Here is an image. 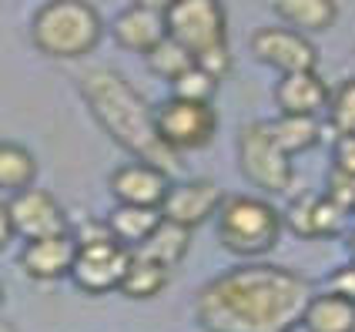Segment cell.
I'll return each instance as SVG.
<instances>
[{
	"instance_id": "obj_11",
	"label": "cell",
	"mask_w": 355,
	"mask_h": 332,
	"mask_svg": "<svg viewBox=\"0 0 355 332\" xmlns=\"http://www.w3.org/2000/svg\"><path fill=\"white\" fill-rule=\"evenodd\" d=\"M225 201V192L211 178H195V181H171L168 195L161 201V215L168 222H178L184 229H198L208 218L218 215Z\"/></svg>"
},
{
	"instance_id": "obj_30",
	"label": "cell",
	"mask_w": 355,
	"mask_h": 332,
	"mask_svg": "<svg viewBox=\"0 0 355 332\" xmlns=\"http://www.w3.org/2000/svg\"><path fill=\"white\" fill-rule=\"evenodd\" d=\"M14 238V225H10V215H7V201H0V252L10 245Z\"/></svg>"
},
{
	"instance_id": "obj_13",
	"label": "cell",
	"mask_w": 355,
	"mask_h": 332,
	"mask_svg": "<svg viewBox=\"0 0 355 332\" xmlns=\"http://www.w3.org/2000/svg\"><path fill=\"white\" fill-rule=\"evenodd\" d=\"M107 188L114 201L121 205H151L161 208V201L171 188V175L158 168V165H148V161H128L111 172L107 178Z\"/></svg>"
},
{
	"instance_id": "obj_10",
	"label": "cell",
	"mask_w": 355,
	"mask_h": 332,
	"mask_svg": "<svg viewBox=\"0 0 355 332\" xmlns=\"http://www.w3.org/2000/svg\"><path fill=\"white\" fill-rule=\"evenodd\" d=\"M252 54L261 64L275 67L278 74L292 71H315L318 51L309 40V34L292 31V27H258L252 34Z\"/></svg>"
},
{
	"instance_id": "obj_33",
	"label": "cell",
	"mask_w": 355,
	"mask_h": 332,
	"mask_svg": "<svg viewBox=\"0 0 355 332\" xmlns=\"http://www.w3.org/2000/svg\"><path fill=\"white\" fill-rule=\"evenodd\" d=\"M349 252H352V258H355V232L349 235Z\"/></svg>"
},
{
	"instance_id": "obj_1",
	"label": "cell",
	"mask_w": 355,
	"mask_h": 332,
	"mask_svg": "<svg viewBox=\"0 0 355 332\" xmlns=\"http://www.w3.org/2000/svg\"><path fill=\"white\" fill-rule=\"evenodd\" d=\"M312 299L305 275L252 262L211 279L195 295V319L205 332H292Z\"/></svg>"
},
{
	"instance_id": "obj_18",
	"label": "cell",
	"mask_w": 355,
	"mask_h": 332,
	"mask_svg": "<svg viewBox=\"0 0 355 332\" xmlns=\"http://www.w3.org/2000/svg\"><path fill=\"white\" fill-rule=\"evenodd\" d=\"M275 17H282L292 31L302 34H322L338 17L336 0H268Z\"/></svg>"
},
{
	"instance_id": "obj_19",
	"label": "cell",
	"mask_w": 355,
	"mask_h": 332,
	"mask_svg": "<svg viewBox=\"0 0 355 332\" xmlns=\"http://www.w3.org/2000/svg\"><path fill=\"white\" fill-rule=\"evenodd\" d=\"M188 249H191V229L161 218L158 229L148 235L138 249H131V252L144 255V258L158 262V265H164V269H175V265H181V258L188 255Z\"/></svg>"
},
{
	"instance_id": "obj_29",
	"label": "cell",
	"mask_w": 355,
	"mask_h": 332,
	"mask_svg": "<svg viewBox=\"0 0 355 332\" xmlns=\"http://www.w3.org/2000/svg\"><path fill=\"white\" fill-rule=\"evenodd\" d=\"M329 289L355 302V258L349 262V265H342V269H336V272H332V279H329Z\"/></svg>"
},
{
	"instance_id": "obj_36",
	"label": "cell",
	"mask_w": 355,
	"mask_h": 332,
	"mask_svg": "<svg viewBox=\"0 0 355 332\" xmlns=\"http://www.w3.org/2000/svg\"><path fill=\"white\" fill-rule=\"evenodd\" d=\"M352 212H355V208H352Z\"/></svg>"
},
{
	"instance_id": "obj_26",
	"label": "cell",
	"mask_w": 355,
	"mask_h": 332,
	"mask_svg": "<svg viewBox=\"0 0 355 332\" xmlns=\"http://www.w3.org/2000/svg\"><path fill=\"white\" fill-rule=\"evenodd\" d=\"M325 111H329V121L338 135H355V78H349L332 91Z\"/></svg>"
},
{
	"instance_id": "obj_8",
	"label": "cell",
	"mask_w": 355,
	"mask_h": 332,
	"mask_svg": "<svg viewBox=\"0 0 355 332\" xmlns=\"http://www.w3.org/2000/svg\"><path fill=\"white\" fill-rule=\"evenodd\" d=\"M131 265V249L121 245L118 238H98L78 245L74 265H71V282L84 295H107L121 289V279Z\"/></svg>"
},
{
	"instance_id": "obj_4",
	"label": "cell",
	"mask_w": 355,
	"mask_h": 332,
	"mask_svg": "<svg viewBox=\"0 0 355 332\" xmlns=\"http://www.w3.org/2000/svg\"><path fill=\"white\" fill-rule=\"evenodd\" d=\"M218 242L238 258H261L278 245L285 218L272 201L255 195H225L218 208Z\"/></svg>"
},
{
	"instance_id": "obj_23",
	"label": "cell",
	"mask_w": 355,
	"mask_h": 332,
	"mask_svg": "<svg viewBox=\"0 0 355 332\" xmlns=\"http://www.w3.org/2000/svg\"><path fill=\"white\" fill-rule=\"evenodd\" d=\"M37 178V158L31 148L17 141H0V192H20L31 188Z\"/></svg>"
},
{
	"instance_id": "obj_7",
	"label": "cell",
	"mask_w": 355,
	"mask_h": 332,
	"mask_svg": "<svg viewBox=\"0 0 355 332\" xmlns=\"http://www.w3.org/2000/svg\"><path fill=\"white\" fill-rule=\"evenodd\" d=\"M155 124H158L161 141L181 155V151H198L215 141L218 131V111L211 101H184L171 98L155 108Z\"/></svg>"
},
{
	"instance_id": "obj_5",
	"label": "cell",
	"mask_w": 355,
	"mask_h": 332,
	"mask_svg": "<svg viewBox=\"0 0 355 332\" xmlns=\"http://www.w3.org/2000/svg\"><path fill=\"white\" fill-rule=\"evenodd\" d=\"M238 168L265 195H288L295 185L292 155L278 148L268 121H252L238 128Z\"/></svg>"
},
{
	"instance_id": "obj_12",
	"label": "cell",
	"mask_w": 355,
	"mask_h": 332,
	"mask_svg": "<svg viewBox=\"0 0 355 332\" xmlns=\"http://www.w3.org/2000/svg\"><path fill=\"white\" fill-rule=\"evenodd\" d=\"M74 255H78V238L71 232H60V235H44V238L24 242L17 262L27 279H34V282H58V279L71 275Z\"/></svg>"
},
{
	"instance_id": "obj_24",
	"label": "cell",
	"mask_w": 355,
	"mask_h": 332,
	"mask_svg": "<svg viewBox=\"0 0 355 332\" xmlns=\"http://www.w3.org/2000/svg\"><path fill=\"white\" fill-rule=\"evenodd\" d=\"M144 64H148V71H151L155 78H161V81H168V84H171V81L181 78V74L195 64V54H191L188 47H181L175 38H168V34H164V38H161L158 44L144 54Z\"/></svg>"
},
{
	"instance_id": "obj_17",
	"label": "cell",
	"mask_w": 355,
	"mask_h": 332,
	"mask_svg": "<svg viewBox=\"0 0 355 332\" xmlns=\"http://www.w3.org/2000/svg\"><path fill=\"white\" fill-rule=\"evenodd\" d=\"M302 329L305 332H355V302L338 292H322L309 299L302 313Z\"/></svg>"
},
{
	"instance_id": "obj_34",
	"label": "cell",
	"mask_w": 355,
	"mask_h": 332,
	"mask_svg": "<svg viewBox=\"0 0 355 332\" xmlns=\"http://www.w3.org/2000/svg\"><path fill=\"white\" fill-rule=\"evenodd\" d=\"M0 306H3V282H0Z\"/></svg>"
},
{
	"instance_id": "obj_22",
	"label": "cell",
	"mask_w": 355,
	"mask_h": 332,
	"mask_svg": "<svg viewBox=\"0 0 355 332\" xmlns=\"http://www.w3.org/2000/svg\"><path fill=\"white\" fill-rule=\"evenodd\" d=\"M268 131L278 141V148L292 158L302 151H312L322 141V124H318V117L309 115H278L275 121H268Z\"/></svg>"
},
{
	"instance_id": "obj_31",
	"label": "cell",
	"mask_w": 355,
	"mask_h": 332,
	"mask_svg": "<svg viewBox=\"0 0 355 332\" xmlns=\"http://www.w3.org/2000/svg\"><path fill=\"white\" fill-rule=\"evenodd\" d=\"M135 3H138V7H144V10H155V14H164V10H168V7H171L175 0H135Z\"/></svg>"
},
{
	"instance_id": "obj_9",
	"label": "cell",
	"mask_w": 355,
	"mask_h": 332,
	"mask_svg": "<svg viewBox=\"0 0 355 332\" xmlns=\"http://www.w3.org/2000/svg\"><path fill=\"white\" fill-rule=\"evenodd\" d=\"M7 215H10V225H14V235L31 242V238H44V235H60L71 232V222H67V212L58 198L51 195L47 188H20L10 195L7 201Z\"/></svg>"
},
{
	"instance_id": "obj_35",
	"label": "cell",
	"mask_w": 355,
	"mask_h": 332,
	"mask_svg": "<svg viewBox=\"0 0 355 332\" xmlns=\"http://www.w3.org/2000/svg\"><path fill=\"white\" fill-rule=\"evenodd\" d=\"M3 3H7V0H3Z\"/></svg>"
},
{
	"instance_id": "obj_15",
	"label": "cell",
	"mask_w": 355,
	"mask_h": 332,
	"mask_svg": "<svg viewBox=\"0 0 355 332\" xmlns=\"http://www.w3.org/2000/svg\"><path fill=\"white\" fill-rule=\"evenodd\" d=\"M329 98L332 91L315 71H292V74H282V81L275 84V104L282 115L318 117L329 108Z\"/></svg>"
},
{
	"instance_id": "obj_25",
	"label": "cell",
	"mask_w": 355,
	"mask_h": 332,
	"mask_svg": "<svg viewBox=\"0 0 355 332\" xmlns=\"http://www.w3.org/2000/svg\"><path fill=\"white\" fill-rule=\"evenodd\" d=\"M218 91V78H211L205 67L191 64L181 78L171 81V94L175 98H184V101H211Z\"/></svg>"
},
{
	"instance_id": "obj_6",
	"label": "cell",
	"mask_w": 355,
	"mask_h": 332,
	"mask_svg": "<svg viewBox=\"0 0 355 332\" xmlns=\"http://www.w3.org/2000/svg\"><path fill=\"white\" fill-rule=\"evenodd\" d=\"M164 31L195 58L228 47V14L221 0H175L164 10Z\"/></svg>"
},
{
	"instance_id": "obj_3",
	"label": "cell",
	"mask_w": 355,
	"mask_h": 332,
	"mask_svg": "<svg viewBox=\"0 0 355 332\" xmlns=\"http://www.w3.org/2000/svg\"><path fill=\"white\" fill-rule=\"evenodd\" d=\"M104 38V20L87 0H47L31 17V40L44 58H87Z\"/></svg>"
},
{
	"instance_id": "obj_21",
	"label": "cell",
	"mask_w": 355,
	"mask_h": 332,
	"mask_svg": "<svg viewBox=\"0 0 355 332\" xmlns=\"http://www.w3.org/2000/svg\"><path fill=\"white\" fill-rule=\"evenodd\" d=\"M168 282H171V269H164L158 262L131 252V265H128V272L121 279L118 292L124 299H135V302H148V299H158L168 289Z\"/></svg>"
},
{
	"instance_id": "obj_20",
	"label": "cell",
	"mask_w": 355,
	"mask_h": 332,
	"mask_svg": "<svg viewBox=\"0 0 355 332\" xmlns=\"http://www.w3.org/2000/svg\"><path fill=\"white\" fill-rule=\"evenodd\" d=\"M161 208H151V205H114V212L104 218L107 229H111V238H118L121 245L128 249H138L148 235L158 229L161 222Z\"/></svg>"
},
{
	"instance_id": "obj_16",
	"label": "cell",
	"mask_w": 355,
	"mask_h": 332,
	"mask_svg": "<svg viewBox=\"0 0 355 332\" xmlns=\"http://www.w3.org/2000/svg\"><path fill=\"white\" fill-rule=\"evenodd\" d=\"M164 34H168L164 31V14L144 10L138 3L121 10L114 17V24H111V38L118 40V47L131 51V54H148Z\"/></svg>"
},
{
	"instance_id": "obj_14",
	"label": "cell",
	"mask_w": 355,
	"mask_h": 332,
	"mask_svg": "<svg viewBox=\"0 0 355 332\" xmlns=\"http://www.w3.org/2000/svg\"><path fill=\"white\" fill-rule=\"evenodd\" d=\"M345 215L349 212L342 205H336L329 195H298V198H292L288 212L282 218L302 238H329V235L342 232Z\"/></svg>"
},
{
	"instance_id": "obj_27",
	"label": "cell",
	"mask_w": 355,
	"mask_h": 332,
	"mask_svg": "<svg viewBox=\"0 0 355 332\" xmlns=\"http://www.w3.org/2000/svg\"><path fill=\"white\" fill-rule=\"evenodd\" d=\"M325 195L332 198L336 205H342L345 212H352V208H355V178L332 168V178H329V192H325Z\"/></svg>"
},
{
	"instance_id": "obj_32",
	"label": "cell",
	"mask_w": 355,
	"mask_h": 332,
	"mask_svg": "<svg viewBox=\"0 0 355 332\" xmlns=\"http://www.w3.org/2000/svg\"><path fill=\"white\" fill-rule=\"evenodd\" d=\"M0 332H17V329H14V326H10L7 319H0Z\"/></svg>"
},
{
	"instance_id": "obj_28",
	"label": "cell",
	"mask_w": 355,
	"mask_h": 332,
	"mask_svg": "<svg viewBox=\"0 0 355 332\" xmlns=\"http://www.w3.org/2000/svg\"><path fill=\"white\" fill-rule=\"evenodd\" d=\"M332 168L355 178V135H338L332 148Z\"/></svg>"
},
{
	"instance_id": "obj_2",
	"label": "cell",
	"mask_w": 355,
	"mask_h": 332,
	"mask_svg": "<svg viewBox=\"0 0 355 332\" xmlns=\"http://www.w3.org/2000/svg\"><path fill=\"white\" fill-rule=\"evenodd\" d=\"M80 98L87 111L94 115L104 135L114 144H121L135 161L158 165L168 175H178V155L161 141L158 124H155V108L135 91V84L111 71V67H91L78 78Z\"/></svg>"
}]
</instances>
